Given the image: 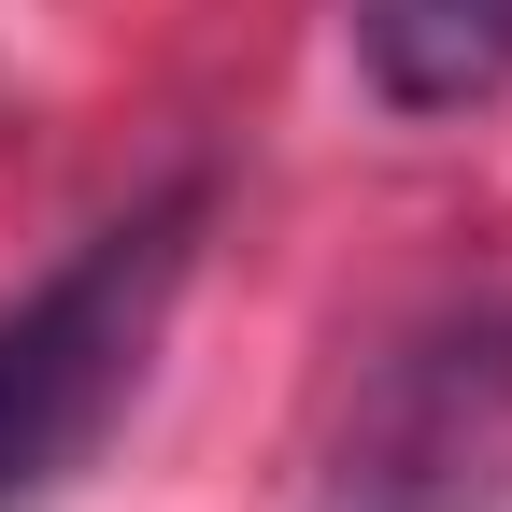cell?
Returning a JSON list of instances; mask_svg holds the SVG:
<instances>
[{
	"instance_id": "1",
	"label": "cell",
	"mask_w": 512,
	"mask_h": 512,
	"mask_svg": "<svg viewBox=\"0 0 512 512\" xmlns=\"http://www.w3.org/2000/svg\"><path fill=\"white\" fill-rule=\"evenodd\" d=\"M200 228H214V185L185 171L157 200H128L114 228H86L0 313V512H43L100 470V441L128 427V399L157 370L185 271H200Z\"/></svg>"
},
{
	"instance_id": "2",
	"label": "cell",
	"mask_w": 512,
	"mask_h": 512,
	"mask_svg": "<svg viewBox=\"0 0 512 512\" xmlns=\"http://www.w3.org/2000/svg\"><path fill=\"white\" fill-rule=\"evenodd\" d=\"M512 498V299H470L370 370L313 512H498Z\"/></svg>"
},
{
	"instance_id": "3",
	"label": "cell",
	"mask_w": 512,
	"mask_h": 512,
	"mask_svg": "<svg viewBox=\"0 0 512 512\" xmlns=\"http://www.w3.org/2000/svg\"><path fill=\"white\" fill-rule=\"evenodd\" d=\"M356 72L384 114H470L512 86V0H356Z\"/></svg>"
}]
</instances>
